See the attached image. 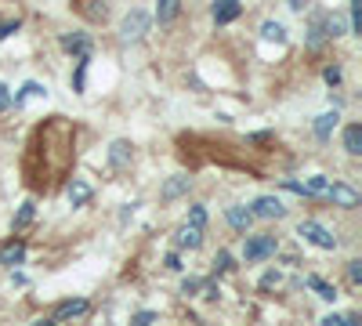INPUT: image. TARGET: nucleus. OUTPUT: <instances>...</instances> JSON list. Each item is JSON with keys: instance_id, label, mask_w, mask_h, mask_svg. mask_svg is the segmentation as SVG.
Masks as SVG:
<instances>
[{"instance_id": "obj_1", "label": "nucleus", "mask_w": 362, "mask_h": 326, "mask_svg": "<svg viewBox=\"0 0 362 326\" xmlns=\"http://www.w3.org/2000/svg\"><path fill=\"white\" fill-rule=\"evenodd\" d=\"M297 235H305L308 243H315V247H322V250H337V235L329 232L326 225H319V221H300V225H297Z\"/></svg>"}, {"instance_id": "obj_2", "label": "nucleus", "mask_w": 362, "mask_h": 326, "mask_svg": "<svg viewBox=\"0 0 362 326\" xmlns=\"http://www.w3.org/2000/svg\"><path fill=\"white\" fill-rule=\"evenodd\" d=\"M276 250H279V240L264 232V235H250L247 247H243V257H247V261H264V257H272Z\"/></svg>"}, {"instance_id": "obj_3", "label": "nucleus", "mask_w": 362, "mask_h": 326, "mask_svg": "<svg viewBox=\"0 0 362 326\" xmlns=\"http://www.w3.org/2000/svg\"><path fill=\"white\" fill-rule=\"evenodd\" d=\"M145 33H148V15H145V11H138V8H134V11H131L124 22H119V37H124L127 44L141 40Z\"/></svg>"}, {"instance_id": "obj_4", "label": "nucleus", "mask_w": 362, "mask_h": 326, "mask_svg": "<svg viewBox=\"0 0 362 326\" xmlns=\"http://www.w3.org/2000/svg\"><path fill=\"white\" fill-rule=\"evenodd\" d=\"M326 196L334 199V206H358V203H362L358 189H351V185H344V182H334V185H326Z\"/></svg>"}, {"instance_id": "obj_5", "label": "nucleus", "mask_w": 362, "mask_h": 326, "mask_svg": "<svg viewBox=\"0 0 362 326\" xmlns=\"http://www.w3.org/2000/svg\"><path fill=\"white\" fill-rule=\"evenodd\" d=\"M250 211H254V218H268V221H272V218H276V221L286 218V206H283L276 196H261V199H254Z\"/></svg>"}, {"instance_id": "obj_6", "label": "nucleus", "mask_w": 362, "mask_h": 326, "mask_svg": "<svg viewBox=\"0 0 362 326\" xmlns=\"http://www.w3.org/2000/svg\"><path fill=\"white\" fill-rule=\"evenodd\" d=\"M290 192H300V196H326V177L322 174H312V177H305V182H283Z\"/></svg>"}, {"instance_id": "obj_7", "label": "nucleus", "mask_w": 362, "mask_h": 326, "mask_svg": "<svg viewBox=\"0 0 362 326\" xmlns=\"http://www.w3.org/2000/svg\"><path fill=\"white\" fill-rule=\"evenodd\" d=\"M87 312V301L83 298H69V301H62L54 308V315L44 322V326H54V322H66V319H76V315H83Z\"/></svg>"}, {"instance_id": "obj_8", "label": "nucleus", "mask_w": 362, "mask_h": 326, "mask_svg": "<svg viewBox=\"0 0 362 326\" xmlns=\"http://www.w3.org/2000/svg\"><path fill=\"white\" fill-rule=\"evenodd\" d=\"M210 15H214L218 25H228V22H235L239 15H243V4H239V0H214Z\"/></svg>"}, {"instance_id": "obj_9", "label": "nucleus", "mask_w": 362, "mask_h": 326, "mask_svg": "<svg viewBox=\"0 0 362 326\" xmlns=\"http://www.w3.org/2000/svg\"><path fill=\"white\" fill-rule=\"evenodd\" d=\"M174 243H177L181 250H196V247L203 243V228H199V225H192V221H185V225L177 228Z\"/></svg>"}, {"instance_id": "obj_10", "label": "nucleus", "mask_w": 362, "mask_h": 326, "mask_svg": "<svg viewBox=\"0 0 362 326\" xmlns=\"http://www.w3.org/2000/svg\"><path fill=\"white\" fill-rule=\"evenodd\" d=\"M225 218H228V225H232L235 232H247L250 221H254V211H250V206H228Z\"/></svg>"}, {"instance_id": "obj_11", "label": "nucleus", "mask_w": 362, "mask_h": 326, "mask_svg": "<svg viewBox=\"0 0 362 326\" xmlns=\"http://www.w3.org/2000/svg\"><path fill=\"white\" fill-rule=\"evenodd\" d=\"M189 185H192V177H189V174H174L170 182L160 189V196H163V199H177V196H185V192H189Z\"/></svg>"}, {"instance_id": "obj_12", "label": "nucleus", "mask_w": 362, "mask_h": 326, "mask_svg": "<svg viewBox=\"0 0 362 326\" xmlns=\"http://www.w3.org/2000/svg\"><path fill=\"white\" fill-rule=\"evenodd\" d=\"M109 163H112L116 170H124V167L131 163V141H124V138L112 141V145H109Z\"/></svg>"}, {"instance_id": "obj_13", "label": "nucleus", "mask_w": 362, "mask_h": 326, "mask_svg": "<svg viewBox=\"0 0 362 326\" xmlns=\"http://www.w3.org/2000/svg\"><path fill=\"white\" fill-rule=\"evenodd\" d=\"M66 196H69V206H83L90 196H95V189H90V185L83 182V177H73V185H69V192H66Z\"/></svg>"}, {"instance_id": "obj_14", "label": "nucleus", "mask_w": 362, "mask_h": 326, "mask_svg": "<svg viewBox=\"0 0 362 326\" xmlns=\"http://www.w3.org/2000/svg\"><path fill=\"white\" fill-rule=\"evenodd\" d=\"M181 15V0H156V18L160 25H170Z\"/></svg>"}, {"instance_id": "obj_15", "label": "nucleus", "mask_w": 362, "mask_h": 326, "mask_svg": "<svg viewBox=\"0 0 362 326\" xmlns=\"http://www.w3.org/2000/svg\"><path fill=\"white\" fill-rule=\"evenodd\" d=\"M337 120H341V116H337V109H334V112H322L319 120H315V138H319V141H326L329 134H334Z\"/></svg>"}, {"instance_id": "obj_16", "label": "nucleus", "mask_w": 362, "mask_h": 326, "mask_svg": "<svg viewBox=\"0 0 362 326\" xmlns=\"http://www.w3.org/2000/svg\"><path fill=\"white\" fill-rule=\"evenodd\" d=\"M25 261V247L22 243H8V247H0V264H8V269H15V264Z\"/></svg>"}, {"instance_id": "obj_17", "label": "nucleus", "mask_w": 362, "mask_h": 326, "mask_svg": "<svg viewBox=\"0 0 362 326\" xmlns=\"http://www.w3.org/2000/svg\"><path fill=\"white\" fill-rule=\"evenodd\" d=\"M62 47H66L69 54H87V51H90V40H87L83 33H66V37H62Z\"/></svg>"}, {"instance_id": "obj_18", "label": "nucleus", "mask_w": 362, "mask_h": 326, "mask_svg": "<svg viewBox=\"0 0 362 326\" xmlns=\"http://www.w3.org/2000/svg\"><path fill=\"white\" fill-rule=\"evenodd\" d=\"M344 149H348L351 156L362 153V127H358V124H348V131H344Z\"/></svg>"}, {"instance_id": "obj_19", "label": "nucleus", "mask_w": 362, "mask_h": 326, "mask_svg": "<svg viewBox=\"0 0 362 326\" xmlns=\"http://www.w3.org/2000/svg\"><path fill=\"white\" fill-rule=\"evenodd\" d=\"M322 29H326V37H329V40H334V37H344V33H348V29H344V18H341V15H326V18H322Z\"/></svg>"}, {"instance_id": "obj_20", "label": "nucleus", "mask_w": 362, "mask_h": 326, "mask_svg": "<svg viewBox=\"0 0 362 326\" xmlns=\"http://www.w3.org/2000/svg\"><path fill=\"white\" fill-rule=\"evenodd\" d=\"M261 37H264V40L283 44V40H286V29H283V22H272V18H268V22L261 25Z\"/></svg>"}, {"instance_id": "obj_21", "label": "nucleus", "mask_w": 362, "mask_h": 326, "mask_svg": "<svg viewBox=\"0 0 362 326\" xmlns=\"http://www.w3.org/2000/svg\"><path fill=\"white\" fill-rule=\"evenodd\" d=\"M33 218H37V203H33V199H25V203L18 206V214H15V228H25Z\"/></svg>"}, {"instance_id": "obj_22", "label": "nucleus", "mask_w": 362, "mask_h": 326, "mask_svg": "<svg viewBox=\"0 0 362 326\" xmlns=\"http://www.w3.org/2000/svg\"><path fill=\"white\" fill-rule=\"evenodd\" d=\"M308 286H312V290L319 293V298H322V301H334V298H337V290H334V286H329V283H322L319 276H308Z\"/></svg>"}, {"instance_id": "obj_23", "label": "nucleus", "mask_w": 362, "mask_h": 326, "mask_svg": "<svg viewBox=\"0 0 362 326\" xmlns=\"http://www.w3.org/2000/svg\"><path fill=\"white\" fill-rule=\"evenodd\" d=\"M83 80H87V54H80V62H76V76H73L76 95H83Z\"/></svg>"}, {"instance_id": "obj_24", "label": "nucleus", "mask_w": 362, "mask_h": 326, "mask_svg": "<svg viewBox=\"0 0 362 326\" xmlns=\"http://www.w3.org/2000/svg\"><path fill=\"white\" fill-rule=\"evenodd\" d=\"M322 40H326L322 22H312V29H308V47H322Z\"/></svg>"}, {"instance_id": "obj_25", "label": "nucleus", "mask_w": 362, "mask_h": 326, "mask_svg": "<svg viewBox=\"0 0 362 326\" xmlns=\"http://www.w3.org/2000/svg\"><path fill=\"white\" fill-rule=\"evenodd\" d=\"M228 269H232V254H228V250H218V254H214V272L221 276V272H228Z\"/></svg>"}, {"instance_id": "obj_26", "label": "nucleus", "mask_w": 362, "mask_h": 326, "mask_svg": "<svg viewBox=\"0 0 362 326\" xmlns=\"http://www.w3.org/2000/svg\"><path fill=\"white\" fill-rule=\"evenodd\" d=\"M33 95H47V91H44V87H40V83H25V87H22V95L15 98V105H22L25 98H33Z\"/></svg>"}, {"instance_id": "obj_27", "label": "nucleus", "mask_w": 362, "mask_h": 326, "mask_svg": "<svg viewBox=\"0 0 362 326\" xmlns=\"http://www.w3.org/2000/svg\"><path fill=\"white\" fill-rule=\"evenodd\" d=\"M189 221L203 228V225H206V206H192V211H189Z\"/></svg>"}, {"instance_id": "obj_28", "label": "nucleus", "mask_w": 362, "mask_h": 326, "mask_svg": "<svg viewBox=\"0 0 362 326\" xmlns=\"http://www.w3.org/2000/svg\"><path fill=\"white\" fill-rule=\"evenodd\" d=\"M348 279L358 286L362 283V261H348Z\"/></svg>"}, {"instance_id": "obj_29", "label": "nucleus", "mask_w": 362, "mask_h": 326, "mask_svg": "<svg viewBox=\"0 0 362 326\" xmlns=\"http://www.w3.org/2000/svg\"><path fill=\"white\" fill-rule=\"evenodd\" d=\"M322 76H326V83H329V87H337V83H341V69H337V66H329Z\"/></svg>"}, {"instance_id": "obj_30", "label": "nucleus", "mask_w": 362, "mask_h": 326, "mask_svg": "<svg viewBox=\"0 0 362 326\" xmlns=\"http://www.w3.org/2000/svg\"><path fill=\"white\" fill-rule=\"evenodd\" d=\"M11 109V91H8V83H0V112Z\"/></svg>"}, {"instance_id": "obj_31", "label": "nucleus", "mask_w": 362, "mask_h": 326, "mask_svg": "<svg viewBox=\"0 0 362 326\" xmlns=\"http://www.w3.org/2000/svg\"><path fill=\"white\" fill-rule=\"evenodd\" d=\"M358 8H362V0H351V29L358 33V25H362V18H358Z\"/></svg>"}, {"instance_id": "obj_32", "label": "nucleus", "mask_w": 362, "mask_h": 326, "mask_svg": "<svg viewBox=\"0 0 362 326\" xmlns=\"http://www.w3.org/2000/svg\"><path fill=\"white\" fill-rule=\"evenodd\" d=\"M131 322H138V326H148V322H156V312H138Z\"/></svg>"}, {"instance_id": "obj_33", "label": "nucleus", "mask_w": 362, "mask_h": 326, "mask_svg": "<svg viewBox=\"0 0 362 326\" xmlns=\"http://www.w3.org/2000/svg\"><path fill=\"white\" fill-rule=\"evenodd\" d=\"M11 33H18V22H0V40L11 37Z\"/></svg>"}, {"instance_id": "obj_34", "label": "nucleus", "mask_w": 362, "mask_h": 326, "mask_svg": "<svg viewBox=\"0 0 362 326\" xmlns=\"http://www.w3.org/2000/svg\"><path fill=\"white\" fill-rule=\"evenodd\" d=\"M163 264H167L170 272H181V261H177V254H167V257H163Z\"/></svg>"}, {"instance_id": "obj_35", "label": "nucleus", "mask_w": 362, "mask_h": 326, "mask_svg": "<svg viewBox=\"0 0 362 326\" xmlns=\"http://www.w3.org/2000/svg\"><path fill=\"white\" fill-rule=\"evenodd\" d=\"M279 279H283L279 272H268V276L261 279V286H264V290H268V286H279Z\"/></svg>"}, {"instance_id": "obj_36", "label": "nucleus", "mask_w": 362, "mask_h": 326, "mask_svg": "<svg viewBox=\"0 0 362 326\" xmlns=\"http://www.w3.org/2000/svg\"><path fill=\"white\" fill-rule=\"evenodd\" d=\"M199 286H203V283H199V279H185V286H181V293H196V290H199Z\"/></svg>"}, {"instance_id": "obj_37", "label": "nucleus", "mask_w": 362, "mask_h": 326, "mask_svg": "<svg viewBox=\"0 0 362 326\" xmlns=\"http://www.w3.org/2000/svg\"><path fill=\"white\" fill-rule=\"evenodd\" d=\"M322 326H344V315H326Z\"/></svg>"}, {"instance_id": "obj_38", "label": "nucleus", "mask_w": 362, "mask_h": 326, "mask_svg": "<svg viewBox=\"0 0 362 326\" xmlns=\"http://www.w3.org/2000/svg\"><path fill=\"white\" fill-rule=\"evenodd\" d=\"M286 4H290L293 11H305V8H308V0H286Z\"/></svg>"}]
</instances>
